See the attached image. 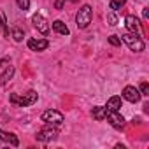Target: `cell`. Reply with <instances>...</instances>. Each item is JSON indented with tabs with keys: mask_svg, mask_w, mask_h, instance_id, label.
I'll list each match as a JSON object with an SVG mask.
<instances>
[{
	"mask_svg": "<svg viewBox=\"0 0 149 149\" xmlns=\"http://www.w3.org/2000/svg\"><path fill=\"white\" fill-rule=\"evenodd\" d=\"M37 93L33 91V90H28L26 93H23V95H18V93H11V97H9V100H11V104H14V105H18V107H28V105H32V104H35L37 102Z\"/></svg>",
	"mask_w": 149,
	"mask_h": 149,
	"instance_id": "1",
	"label": "cell"
},
{
	"mask_svg": "<svg viewBox=\"0 0 149 149\" xmlns=\"http://www.w3.org/2000/svg\"><path fill=\"white\" fill-rule=\"evenodd\" d=\"M91 19H93V9H91V6H83L79 11H77V14H76V25H77V28H88L90 26V23H91Z\"/></svg>",
	"mask_w": 149,
	"mask_h": 149,
	"instance_id": "2",
	"label": "cell"
},
{
	"mask_svg": "<svg viewBox=\"0 0 149 149\" xmlns=\"http://www.w3.org/2000/svg\"><path fill=\"white\" fill-rule=\"evenodd\" d=\"M123 42H125L132 51H135V53H140V51H144V47H146L144 40H142L137 33H132V32H128V33L123 35Z\"/></svg>",
	"mask_w": 149,
	"mask_h": 149,
	"instance_id": "3",
	"label": "cell"
},
{
	"mask_svg": "<svg viewBox=\"0 0 149 149\" xmlns=\"http://www.w3.org/2000/svg\"><path fill=\"white\" fill-rule=\"evenodd\" d=\"M40 119L46 123V125H61L63 123V114L60 112V111H56V109H47V111H44L42 112V116H40Z\"/></svg>",
	"mask_w": 149,
	"mask_h": 149,
	"instance_id": "4",
	"label": "cell"
},
{
	"mask_svg": "<svg viewBox=\"0 0 149 149\" xmlns=\"http://www.w3.org/2000/svg\"><path fill=\"white\" fill-rule=\"evenodd\" d=\"M58 133H60V130L54 128V125H49L47 128L37 132L35 133V139L40 140V142H51V140H56L58 139Z\"/></svg>",
	"mask_w": 149,
	"mask_h": 149,
	"instance_id": "5",
	"label": "cell"
},
{
	"mask_svg": "<svg viewBox=\"0 0 149 149\" xmlns=\"http://www.w3.org/2000/svg\"><path fill=\"white\" fill-rule=\"evenodd\" d=\"M32 21H33V26L42 33V35H49V25H47V21H46V18L40 14V13H37V14H33V18H32Z\"/></svg>",
	"mask_w": 149,
	"mask_h": 149,
	"instance_id": "6",
	"label": "cell"
},
{
	"mask_svg": "<svg viewBox=\"0 0 149 149\" xmlns=\"http://www.w3.org/2000/svg\"><path fill=\"white\" fill-rule=\"evenodd\" d=\"M123 97H125V100H128V102H132V104H137L142 95H140V91H139L135 86H125Z\"/></svg>",
	"mask_w": 149,
	"mask_h": 149,
	"instance_id": "7",
	"label": "cell"
},
{
	"mask_svg": "<svg viewBox=\"0 0 149 149\" xmlns=\"http://www.w3.org/2000/svg\"><path fill=\"white\" fill-rule=\"evenodd\" d=\"M125 25H126V30L132 32V33H139L140 32V21L133 16V14H128L125 18Z\"/></svg>",
	"mask_w": 149,
	"mask_h": 149,
	"instance_id": "8",
	"label": "cell"
},
{
	"mask_svg": "<svg viewBox=\"0 0 149 149\" xmlns=\"http://www.w3.org/2000/svg\"><path fill=\"white\" fill-rule=\"evenodd\" d=\"M26 44H28V47L32 51H44V49H47L49 40L47 39H28Z\"/></svg>",
	"mask_w": 149,
	"mask_h": 149,
	"instance_id": "9",
	"label": "cell"
},
{
	"mask_svg": "<svg viewBox=\"0 0 149 149\" xmlns=\"http://www.w3.org/2000/svg\"><path fill=\"white\" fill-rule=\"evenodd\" d=\"M105 118L109 119V123H111L114 128H123V126H125V118H123L118 111H114V112H107Z\"/></svg>",
	"mask_w": 149,
	"mask_h": 149,
	"instance_id": "10",
	"label": "cell"
},
{
	"mask_svg": "<svg viewBox=\"0 0 149 149\" xmlns=\"http://www.w3.org/2000/svg\"><path fill=\"white\" fill-rule=\"evenodd\" d=\"M0 140L9 142V144H11V146H14V147H18V146H19L18 137H16L14 133H7V132H4V130H0Z\"/></svg>",
	"mask_w": 149,
	"mask_h": 149,
	"instance_id": "11",
	"label": "cell"
},
{
	"mask_svg": "<svg viewBox=\"0 0 149 149\" xmlns=\"http://www.w3.org/2000/svg\"><path fill=\"white\" fill-rule=\"evenodd\" d=\"M53 30H54L56 33H60V35H68V33H70L68 26H67L61 19H56V21L53 23Z\"/></svg>",
	"mask_w": 149,
	"mask_h": 149,
	"instance_id": "12",
	"label": "cell"
},
{
	"mask_svg": "<svg viewBox=\"0 0 149 149\" xmlns=\"http://www.w3.org/2000/svg\"><path fill=\"white\" fill-rule=\"evenodd\" d=\"M119 107H121V98H119V97H111V98L107 100V105H105V109H107L109 112L119 111Z\"/></svg>",
	"mask_w": 149,
	"mask_h": 149,
	"instance_id": "13",
	"label": "cell"
},
{
	"mask_svg": "<svg viewBox=\"0 0 149 149\" xmlns=\"http://www.w3.org/2000/svg\"><path fill=\"white\" fill-rule=\"evenodd\" d=\"M107 112H109V111H107L104 105H97V107H93V111H91V116H93L97 121H102V119H105Z\"/></svg>",
	"mask_w": 149,
	"mask_h": 149,
	"instance_id": "14",
	"label": "cell"
},
{
	"mask_svg": "<svg viewBox=\"0 0 149 149\" xmlns=\"http://www.w3.org/2000/svg\"><path fill=\"white\" fill-rule=\"evenodd\" d=\"M13 76H14V67H13V65L6 67L4 74L0 76V84H6V83H9V81L13 79Z\"/></svg>",
	"mask_w": 149,
	"mask_h": 149,
	"instance_id": "15",
	"label": "cell"
},
{
	"mask_svg": "<svg viewBox=\"0 0 149 149\" xmlns=\"http://www.w3.org/2000/svg\"><path fill=\"white\" fill-rule=\"evenodd\" d=\"M125 4H126V0H111L109 7H111L112 11H118V9H121V7H123Z\"/></svg>",
	"mask_w": 149,
	"mask_h": 149,
	"instance_id": "16",
	"label": "cell"
},
{
	"mask_svg": "<svg viewBox=\"0 0 149 149\" xmlns=\"http://www.w3.org/2000/svg\"><path fill=\"white\" fill-rule=\"evenodd\" d=\"M11 35H13V39H14L16 42H21V40H23V37H25V33H23V30H19V28H14Z\"/></svg>",
	"mask_w": 149,
	"mask_h": 149,
	"instance_id": "17",
	"label": "cell"
},
{
	"mask_svg": "<svg viewBox=\"0 0 149 149\" xmlns=\"http://www.w3.org/2000/svg\"><path fill=\"white\" fill-rule=\"evenodd\" d=\"M16 2H18V6H19L21 11H28V7H30V0H16Z\"/></svg>",
	"mask_w": 149,
	"mask_h": 149,
	"instance_id": "18",
	"label": "cell"
},
{
	"mask_svg": "<svg viewBox=\"0 0 149 149\" xmlns=\"http://www.w3.org/2000/svg\"><path fill=\"white\" fill-rule=\"evenodd\" d=\"M107 21H109V25H111V26H116V25H118V18H116V14H114V13H111V14L107 16Z\"/></svg>",
	"mask_w": 149,
	"mask_h": 149,
	"instance_id": "19",
	"label": "cell"
},
{
	"mask_svg": "<svg viewBox=\"0 0 149 149\" xmlns=\"http://www.w3.org/2000/svg\"><path fill=\"white\" fill-rule=\"evenodd\" d=\"M109 42H111L112 46H121V39H119L118 35H111V37H109Z\"/></svg>",
	"mask_w": 149,
	"mask_h": 149,
	"instance_id": "20",
	"label": "cell"
},
{
	"mask_svg": "<svg viewBox=\"0 0 149 149\" xmlns=\"http://www.w3.org/2000/svg\"><path fill=\"white\" fill-rule=\"evenodd\" d=\"M140 95H144V97L149 95V84H147V83H142V84H140Z\"/></svg>",
	"mask_w": 149,
	"mask_h": 149,
	"instance_id": "21",
	"label": "cell"
},
{
	"mask_svg": "<svg viewBox=\"0 0 149 149\" xmlns=\"http://www.w3.org/2000/svg\"><path fill=\"white\" fill-rule=\"evenodd\" d=\"M0 21H2V26H4V33L9 35V30H7V25H6V16L4 14H0Z\"/></svg>",
	"mask_w": 149,
	"mask_h": 149,
	"instance_id": "22",
	"label": "cell"
},
{
	"mask_svg": "<svg viewBox=\"0 0 149 149\" xmlns=\"http://www.w3.org/2000/svg\"><path fill=\"white\" fill-rule=\"evenodd\" d=\"M63 6H65V0H56V2H54V7H56L58 11H61Z\"/></svg>",
	"mask_w": 149,
	"mask_h": 149,
	"instance_id": "23",
	"label": "cell"
},
{
	"mask_svg": "<svg viewBox=\"0 0 149 149\" xmlns=\"http://www.w3.org/2000/svg\"><path fill=\"white\" fill-rule=\"evenodd\" d=\"M142 14H144V18H146V19H147V18H149V9H147V7H146V9H144V13H142Z\"/></svg>",
	"mask_w": 149,
	"mask_h": 149,
	"instance_id": "24",
	"label": "cell"
}]
</instances>
